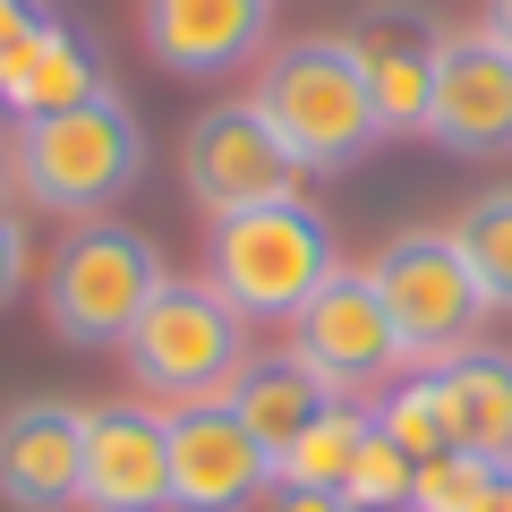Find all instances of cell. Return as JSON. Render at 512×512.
Listing matches in <instances>:
<instances>
[{"label":"cell","instance_id":"277c9868","mask_svg":"<svg viewBox=\"0 0 512 512\" xmlns=\"http://www.w3.org/2000/svg\"><path fill=\"white\" fill-rule=\"evenodd\" d=\"M333 265H342V248H333L325 214H316L308 197H265V205L222 214L214 231H205V282H214L248 325L256 316H299Z\"/></svg>","mask_w":512,"mask_h":512},{"label":"cell","instance_id":"603a6c76","mask_svg":"<svg viewBox=\"0 0 512 512\" xmlns=\"http://www.w3.org/2000/svg\"><path fill=\"white\" fill-rule=\"evenodd\" d=\"M26 274H35V239H26V222L0 205V308L26 291Z\"/></svg>","mask_w":512,"mask_h":512},{"label":"cell","instance_id":"7402d4cb","mask_svg":"<svg viewBox=\"0 0 512 512\" xmlns=\"http://www.w3.org/2000/svg\"><path fill=\"white\" fill-rule=\"evenodd\" d=\"M350 504L359 512H393V504H410V453L402 444H384V436H367L359 444V461H350Z\"/></svg>","mask_w":512,"mask_h":512},{"label":"cell","instance_id":"d6986e66","mask_svg":"<svg viewBox=\"0 0 512 512\" xmlns=\"http://www.w3.org/2000/svg\"><path fill=\"white\" fill-rule=\"evenodd\" d=\"M367 419H376V436H384V444H402V453H410V470H419V461H436V453H453V419H444L436 376L393 384V393H384Z\"/></svg>","mask_w":512,"mask_h":512},{"label":"cell","instance_id":"44dd1931","mask_svg":"<svg viewBox=\"0 0 512 512\" xmlns=\"http://www.w3.org/2000/svg\"><path fill=\"white\" fill-rule=\"evenodd\" d=\"M495 478H504V461L461 453V444H453V453H436V461L410 470V512H478Z\"/></svg>","mask_w":512,"mask_h":512},{"label":"cell","instance_id":"8992f818","mask_svg":"<svg viewBox=\"0 0 512 512\" xmlns=\"http://www.w3.org/2000/svg\"><path fill=\"white\" fill-rule=\"evenodd\" d=\"M367 274H376L384 308H393V325H402L410 359H427V367H444L453 350H470L478 316H495L453 231H393L376 256H367Z\"/></svg>","mask_w":512,"mask_h":512},{"label":"cell","instance_id":"4316f807","mask_svg":"<svg viewBox=\"0 0 512 512\" xmlns=\"http://www.w3.org/2000/svg\"><path fill=\"white\" fill-rule=\"evenodd\" d=\"M9 188H18V137H0V205H9Z\"/></svg>","mask_w":512,"mask_h":512},{"label":"cell","instance_id":"484cf974","mask_svg":"<svg viewBox=\"0 0 512 512\" xmlns=\"http://www.w3.org/2000/svg\"><path fill=\"white\" fill-rule=\"evenodd\" d=\"M478 26H487V35L512 52V0H478Z\"/></svg>","mask_w":512,"mask_h":512},{"label":"cell","instance_id":"52a82bcc","mask_svg":"<svg viewBox=\"0 0 512 512\" xmlns=\"http://www.w3.org/2000/svg\"><path fill=\"white\" fill-rule=\"evenodd\" d=\"M291 359L325 384L333 402H350V393L384 384L393 367H410V342H402V325H393V308H384L367 265H333L316 282V299L291 316Z\"/></svg>","mask_w":512,"mask_h":512},{"label":"cell","instance_id":"30bf717a","mask_svg":"<svg viewBox=\"0 0 512 512\" xmlns=\"http://www.w3.org/2000/svg\"><path fill=\"white\" fill-rule=\"evenodd\" d=\"M427 137H436L444 154H470V163L512 154V52L487 26H453V35H444Z\"/></svg>","mask_w":512,"mask_h":512},{"label":"cell","instance_id":"e0dca14e","mask_svg":"<svg viewBox=\"0 0 512 512\" xmlns=\"http://www.w3.org/2000/svg\"><path fill=\"white\" fill-rule=\"evenodd\" d=\"M222 402H231V410H239V427H248V436L282 461V453H291V444L333 410V393L291 359V350H282V359H248V367H239V384L222 393Z\"/></svg>","mask_w":512,"mask_h":512},{"label":"cell","instance_id":"5b68a950","mask_svg":"<svg viewBox=\"0 0 512 512\" xmlns=\"http://www.w3.org/2000/svg\"><path fill=\"white\" fill-rule=\"evenodd\" d=\"M120 359H128V376H137L146 402L188 410V402H222L256 350H248V316H239L214 282L205 274L197 282L171 274L163 299H154V308L137 316V333L120 342Z\"/></svg>","mask_w":512,"mask_h":512},{"label":"cell","instance_id":"7c38bea8","mask_svg":"<svg viewBox=\"0 0 512 512\" xmlns=\"http://www.w3.org/2000/svg\"><path fill=\"white\" fill-rule=\"evenodd\" d=\"M86 495V410L60 393H26L0 410V504L69 512Z\"/></svg>","mask_w":512,"mask_h":512},{"label":"cell","instance_id":"ac0fdd59","mask_svg":"<svg viewBox=\"0 0 512 512\" xmlns=\"http://www.w3.org/2000/svg\"><path fill=\"white\" fill-rule=\"evenodd\" d=\"M376 436V419L350 402H333L325 419L308 427V436L291 444V453L274 461V487H299V495H342L350 487V461H359V444Z\"/></svg>","mask_w":512,"mask_h":512},{"label":"cell","instance_id":"cb8c5ba5","mask_svg":"<svg viewBox=\"0 0 512 512\" xmlns=\"http://www.w3.org/2000/svg\"><path fill=\"white\" fill-rule=\"evenodd\" d=\"M43 18H52V9H43V0H0V52H18V43L35 35Z\"/></svg>","mask_w":512,"mask_h":512},{"label":"cell","instance_id":"9c48e42d","mask_svg":"<svg viewBox=\"0 0 512 512\" xmlns=\"http://www.w3.org/2000/svg\"><path fill=\"white\" fill-rule=\"evenodd\" d=\"M342 52H350V69L367 77V94H376L384 137H427L436 52H444L436 9H427V0H359L350 26H342Z\"/></svg>","mask_w":512,"mask_h":512},{"label":"cell","instance_id":"2e32d148","mask_svg":"<svg viewBox=\"0 0 512 512\" xmlns=\"http://www.w3.org/2000/svg\"><path fill=\"white\" fill-rule=\"evenodd\" d=\"M427 376H436V393H444V419H453L461 453H487V461L512 470V350L470 342L444 367H427Z\"/></svg>","mask_w":512,"mask_h":512},{"label":"cell","instance_id":"4fadbf2b","mask_svg":"<svg viewBox=\"0 0 512 512\" xmlns=\"http://www.w3.org/2000/svg\"><path fill=\"white\" fill-rule=\"evenodd\" d=\"M137 35L171 77H239L274 43V0H137Z\"/></svg>","mask_w":512,"mask_h":512},{"label":"cell","instance_id":"3957f363","mask_svg":"<svg viewBox=\"0 0 512 512\" xmlns=\"http://www.w3.org/2000/svg\"><path fill=\"white\" fill-rule=\"evenodd\" d=\"M171 265L146 231L128 222H77L60 239V256L43 265V325L60 333L69 350H120L137 333V316L163 299Z\"/></svg>","mask_w":512,"mask_h":512},{"label":"cell","instance_id":"ffe728a7","mask_svg":"<svg viewBox=\"0 0 512 512\" xmlns=\"http://www.w3.org/2000/svg\"><path fill=\"white\" fill-rule=\"evenodd\" d=\"M453 239H461V256H470L487 308H512V188H487V197L453 222Z\"/></svg>","mask_w":512,"mask_h":512},{"label":"cell","instance_id":"83f0119b","mask_svg":"<svg viewBox=\"0 0 512 512\" xmlns=\"http://www.w3.org/2000/svg\"><path fill=\"white\" fill-rule=\"evenodd\" d=\"M478 512H512V470H504V478L487 487V504H478Z\"/></svg>","mask_w":512,"mask_h":512},{"label":"cell","instance_id":"d4e9b609","mask_svg":"<svg viewBox=\"0 0 512 512\" xmlns=\"http://www.w3.org/2000/svg\"><path fill=\"white\" fill-rule=\"evenodd\" d=\"M274 512H359V504H350V495H299V487H282Z\"/></svg>","mask_w":512,"mask_h":512},{"label":"cell","instance_id":"5bb4252c","mask_svg":"<svg viewBox=\"0 0 512 512\" xmlns=\"http://www.w3.org/2000/svg\"><path fill=\"white\" fill-rule=\"evenodd\" d=\"M86 512H171V410L94 402L86 410Z\"/></svg>","mask_w":512,"mask_h":512},{"label":"cell","instance_id":"8fae6325","mask_svg":"<svg viewBox=\"0 0 512 512\" xmlns=\"http://www.w3.org/2000/svg\"><path fill=\"white\" fill-rule=\"evenodd\" d=\"M274 487V453L239 427L231 402L171 410V512H248Z\"/></svg>","mask_w":512,"mask_h":512},{"label":"cell","instance_id":"7a4b0ae2","mask_svg":"<svg viewBox=\"0 0 512 512\" xmlns=\"http://www.w3.org/2000/svg\"><path fill=\"white\" fill-rule=\"evenodd\" d=\"M248 103L274 120V137L291 146L299 171H350V163H367L384 146L376 94L350 69L342 35H299L282 52H265V77H256Z\"/></svg>","mask_w":512,"mask_h":512},{"label":"cell","instance_id":"6da1fadb","mask_svg":"<svg viewBox=\"0 0 512 512\" xmlns=\"http://www.w3.org/2000/svg\"><path fill=\"white\" fill-rule=\"evenodd\" d=\"M146 180V128L120 94L69 103L52 120L18 128V197L60 222H103L128 188Z\"/></svg>","mask_w":512,"mask_h":512},{"label":"cell","instance_id":"9a60e30c","mask_svg":"<svg viewBox=\"0 0 512 512\" xmlns=\"http://www.w3.org/2000/svg\"><path fill=\"white\" fill-rule=\"evenodd\" d=\"M94 94H111L103 43H94L86 26H69V18H43L18 52H0V111L18 128L52 120V111H69V103H94Z\"/></svg>","mask_w":512,"mask_h":512},{"label":"cell","instance_id":"ba28073f","mask_svg":"<svg viewBox=\"0 0 512 512\" xmlns=\"http://www.w3.org/2000/svg\"><path fill=\"white\" fill-rule=\"evenodd\" d=\"M180 188L197 214L222 222V214H248L265 197H299V163L256 103H214L180 137Z\"/></svg>","mask_w":512,"mask_h":512}]
</instances>
